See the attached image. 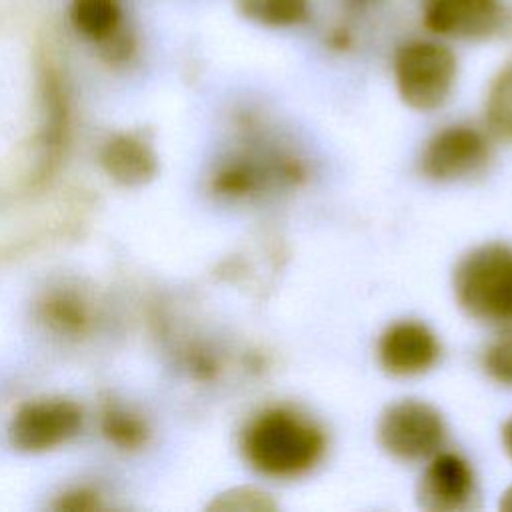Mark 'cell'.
Listing matches in <instances>:
<instances>
[{"instance_id": "cell-15", "label": "cell", "mask_w": 512, "mask_h": 512, "mask_svg": "<svg viewBox=\"0 0 512 512\" xmlns=\"http://www.w3.org/2000/svg\"><path fill=\"white\" fill-rule=\"evenodd\" d=\"M218 508L242 510V512H248V510L262 512V510H274L276 504L270 500V496L266 492H260L254 488H236L230 494L222 496Z\"/></svg>"}, {"instance_id": "cell-12", "label": "cell", "mask_w": 512, "mask_h": 512, "mask_svg": "<svg viewBox=\"0 0 512 512\" xmlns=\"http://www.w3.org/2000/svg\"><path fill=\"white\" fill-rule=\"evenodd\" d=\"M486 120L494 134L512 140V60H508L490 82Z\"/></svg>"}, {"instance_id": "cell-4", "label": "cell", "mask_w": 512, "mask_h": 512, "mask_svg": "<svg viewBox=\"0 0 512 512\" xmlns=\"http://www.w3.org/2000/svg\"><path fill=\"white\" fill-rule=\"evenodd\" d=\"M454 52L436 40L404 42L394 54V82L406 106L430 112L440 108L456 82Z\"/></svg>"}, {"instance_id": "cell-11", "label": "cell", "mask_w": 512, "mask_h": 512, "mask_svg": "<svg viewBox=\"0 0 512 512\" xmlns=\"http://www.w3.org/2000/svg\"><path fill=\"white\" fill-rule=\"evenodd\" d=\"M238 10L262 26L286 28L308 18L310 0H238Z\"/></svg>"}, {"instance_id": "cell-13", "label": "cell", "mask_w": 512, "mask_h": 512, "mask_svg": "<svg viewBox=\"0 0 512 512\" xmlns=\"http://www.w3.org/2000/svg\"><path fill=\"white\" fill-rule=\"evenodd\" d=\"M72 16L84 34L102 38L114 30L118 22V6L116 0H74Z\"/></svg>"}, {"instance_id": "cell-5", "label": "cell", "mask_w": 512, "mask_h": 512, "mask_svg": "<svg viewBox=\"0 0 512 512\" xmlns=\"http://www.w3.org/2000/svg\"><path fill=\"white\" fill-rule=\"evenodd\" d=\"M376 436L390 456L422 460L440 450L446 438V424L432 404L404 398L384 408L378 418Z\"/></svg>"}, {"instance_id": "cell-1", "label": "cell", "mask_w": 512, "mask_h": 512, "mask_svg": "<svg viewBox=\"0 0 512 512\" xmlns=\"http://www.w3.org/2000/svg\"><path fill=\"white\" fill-rule=\"evenodd\" d=\"M240 452L254 472L290 480L310 472L322 460L326 434L296 408L268 406L242 428Z\"/></svg>"}, {"instance_id": "cell-16", "label": "cell", "mask_w": 512, "mask_h": 512, "mask_svg": "<svg viewBox=\"0 0 512 512\" xmlns=\"http://www.w3.org/2000/svg\"><path fill=\"white\" fill-rule=\"evenodd\" d=\"M502 446H504V452L512 458V416L504 422L502 426Z\"/></svg>"}, {"instance_id": "cell-2", "label": "cell", "mask_w": 512, "mask_h": 512, "mask_svg": "<svg viewBox=\"0 0 512 512\" xmlns=\"http://www.w3.org/2000/svg\"><path fill=\"white\" fill-rule=\"evenodd\" d=\"M454 296L474 320L512 322V246L502 242L470 250L454 268Z\"/></svg>"}, {"instance_id": "cell-14", "label": "cell", "mask_w": 512, "mask_h": 512, "mask_svg": "<svg viewBox=\"0 0 512 512\" xmlns=\"http://www.w3.org/2000/svg\"><path fill=\"white\" fill-rule=\"evenodd\" d=\"M486 374L504 386H512V332L502 334L488 344L482 356Z\"/></svg>"}, {"instance_id": "cell-8", "label": "cell", "mask_w": 512, "mask_h": 512, "mask_svg": "<svg viewBox=\"0 0 512 512\" xmlns=\"http://www.w3.org/2000/svg\"><path fill=\"white\" fill-rule=\"evenodd\" d=\"M376 356L392 376H418L436 364L440 342L424 322L398 320L380 334Z\"/></svg>"}, {"instance_id": "cell-6", "label": "cell", "mask_w": 512, "mask_h": 512, "mask_svg": "<svg viewBox=\"0 0 512 512\" xmlns=\"http://www.w3.org/2000/svg\"><path fill=\"white\" fill-rule=\"evenodd\" d=\"M490 160L488 136L470 124L434 132L420 152V172L434 182H454L482 170Z\"/></svg>"}, {"instance_id": "cell-3", "label": "cell", "mask_w": 512, "mask_h": 512, "mask_svg": "<svg viewBox=\"0 0 512 512\" xmlns=\"http://www.w3.org/2000/svg\"><path fill=\"white\" fill-rule=\"evenodd\" d=\"M302 160L270 142L256 136V144H246L232 154L214 174V190L232 200L264 198L298 186L304 180Z\"/></svg>"}, {"instance_id": "cell-9", "label": "cell", "mask_w": 512, "mask_h": 512, "mask_svg": "<svg viewBox=\"0 0 512 512\" xmlns=\"http://www.w3.org/2000/svg\"><path fill=\"white\" fill-rule=\"evenodd\" d=\"M474 496V472L456 452H436L424 468L416 498L430 512H460Z\"/></svg>"}, {"instance_id": "cell-17", "label": "cell", "mask_w": 512, "mask_h": 512, "mask_svg": "<svg viewBox=\"0 0 512 512\" xmlns=\"http://www.w3.org/2000/svg\"><path fill=\"white\" fill-rule=\"evenodd\" d=\"M498 508H500L502 512H512V484L502 492L500 502H498Z\"/></svg>"}, {"instance_id": "cell-10", "label": "cell", "mask_w": 512, "mask_h": 512, "mask_svg": "<svg viewBox=\"0 0 512 512\" xmlns=\"http://www.w3.org/2000/svg\"><path fill=\"white\" fill-rule=\"evenodd\" d=\"M82 422L72 402L54 400L22 408L12 424V440L22 450H46L76 434Z\"/></svg>"}, {"instance_id": "cell-7", "label": "cell", "mask_w": 512, "mask_h": 512, "mask_svg": "<svg viewBox=\"0 0 512 512\" xmlns=\"http://www.w3.org/2000/svg\"><path fill=\"white\" fill-rule=\"evenodd\" d=\"M424 26L440 36L486 40L512 30L504 0H422Z\"/></svg>"}]
</instances>
